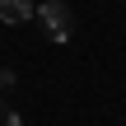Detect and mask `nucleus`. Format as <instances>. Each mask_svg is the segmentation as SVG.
Instances as JSON below:
<instances>
[{"label":"nucleus","mask_w":126,"mask_h":126,"mask_svg":"<svg viewBox=\"0 0 126 126\" xmlns=\"http://www.w3.org/2000/svg\"><path fill=\"white\" fill-rule=\"evenodd\" d=\"M0 126H23V122H19V112H14L9 103H0Z\"/></svg>","instance_id":"nucleus-3"},{"label":"nucleus","mask_w":126,"mask_h":126,"mask_svg":"<svg viewBox=\"0 0 126 126\" xmlns=\"http://www.w3.org/2000/svg\"><path fill=\"white\" fill-rule=\"evenodd\" d=\"M14 84V70H0V89H9Z\"/></svg>","instance_id":"nucleus-4"},{"label":"nucleus","mask_w":126,"mask_h":126,"mask_svg":"<svg viewBox=\"0 0 126 126\" xmlns=\"http://www.w3.org/2000/svg\"><path fill=\"white\" fill-rule=\"evenodd\" d=\"M37 19H42V28H47L51 42H70V33H75V14H70L65 0H42V5H37Z\"/></svg>","instance_id":"nucleus-1"},{"label":"nucleus","mask_w":126,"mask_h":126,"mask_svg":"<svg viewBox=\"0 0 126 126\" xmlns=\"http://www.w3.org/2000/svg\"><path fill=\"white\" fill-rule=\"evenodd\" d=\"M28 19H33V0H0V23L19 28V23H28Z\"/></svg>","instance_id":"nucleus-2"}]
</instances>
